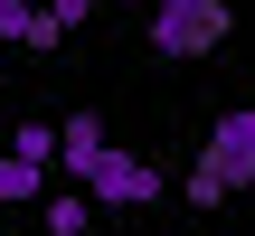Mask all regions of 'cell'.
<instances>
[{
	"label": "cell",
	"mask_w": 255,
	"mask_h": 236,
	"mask_svg": "<svg viewBox=\"0 0 255 236\" xmlns=\"http://www.w3.org/2000/svg\"><path fill=\"white\" fill-rule=\"evenodd\" d=\"M114 161V132L104 114H66L57 123V189H95V170Z\"/></svg>",
	"instance_id": "3957f363"
},
{
	"label": "cell",
	"mask_w": 255,
	"mask_h": 236,
	"mask_svg": "<svg viewBox=\"0 0 255 236\" xmlns=\"http://www.w3.org/2000/svg\"><path fill=\"white\" fill-rule=\"evenodd\" d=\"M47 189H57L47 170H28V161H9V151H0V199H9V208H47Z\"/></svg>",
	"instance_id": "8992f818"
},
{
	"label": "cell",
	"mask_w": 255,
	"mask_h": 236,
	"mask_svg": "<svg viewBox=\"0 0 255 236\" xmlns=\"http://www.w3.org/2000/svg\"><path fill=\"white\" fill-rule=\"evenodd\" d=\"M151 47L161 57H218L227 47V0H151Z\"/></svg>",
	"instance_id": "7a4b0ae2"
},
{
	"label": "cell",
	"mask_w": 255,
	"mask_h": 236,
	"mask_svg": "<svg viewBox=\"0 0 255 236\" xmlns=\"http://www.w3.org/2000/svg\"><path fill=\"white\" fill-rule=\"evenodd\" d=\"M47 19H57V28H66V38H76V28H85V19H95V0H47Z\"/></svg>",
	"instance_id": "ba28073f"
},
{
	"label": "cell",
	"mask_w": 255,
	"mask_h": 236,
	"mask_svg": "<svg viewBox=\"0 0 255 236\" xmlns=\"http://www.w3.org/2000/svg\"><path fill=\"white\" fill-rule=\"evenodd\" d=\"M85 199H104V208H151V199H161V170H151L142 151H114V161L95 170V189H85Z\"/></svg>",
	"instance_id": "277c9868"
},
{
	"label": "cell",
	"mask_w": 255,
	"mask_h": 236,
	"mask_svg": "<svg viewBox=\"0 0 255 236\" xmlns=\"http://www.w3.org/2000/svg\"><path fill=\"white\" fill-rule=\"evenodd\" d=\"M9 161H28V170H47V180H57V123H38V114H28V123L9 132Z\"/></svg>",
	"instance_id": "5b68a950"
},
{
	"label": "cell",
	"mask_w": 255,
	"mask_h": 236,
	"mask_svg": "<svg viewBox=\"0 0 255 236\" xmlns=\"http://www.w3.org/2000/svg\"><path fill=\"white\" fill-rule=\"evenodd\" d=\"M227 189H255V104H237V114L208 123L199 170H189V199H199V208H218Z\"/></svg>",
	"instance_id": "6da1fadb"
},
{
	"label": "cell",
	"mask_w": 255,
	"mask_h": 236,
	"mask_svg": "<svg viewBox=\"0 0 255 236\" xmlns=\"http://www.w3.org/2000/svg\"><path fill=\"white\" fill-rule=\"evenodd\" d=\"M85 218H95L85 189H47V236H85Z\"/></svg>",
	"instance_id": "52a82bcc"
},
{
	"label": "cell",
	"mask_w": 255,
	"mask_h": 236,
	"mask_svg": "<svg viewBox=\"0 0 255 236\" xmlns=\"http://www.w3.org/2000/svg\"><path fill=\"white\" fill-rule=\"evenodd\" d=\"M0 9H28V0H0Z\"/></svg>",
	"instance_id": "9c48e42d"
}]
</instances>
